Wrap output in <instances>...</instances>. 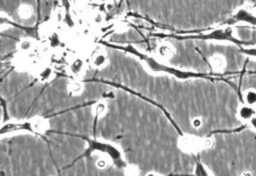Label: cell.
<instances>
[{
	"label": "cell",
	"instance_id": "cell-1",
	"mask_svg": "<svg viewBox=\"0 0 256 176\" xmlns=\"http://www.w3.org/2000/svg\"><path fill=\"white\" fill-rule=\"evenodd\" d=\"M233 28L230 26L226 28H220L215 29L209 33L199 34L198 35H190V36H174L173 38L183 40V39H198V40H219V41H228L235 44L239 47H242L243 46L249 45V42L242 41L235 38L233 35Z\"/></svg>",
	"mask_w": 256,
	"mask_h": 176
},
{
	"label": "cell",
	"instance_id": "cell-2",
	"mask_svg": "<svg viewBox=\"0 0 256 176\" xmlns=\"http://www.w3.org/2000/svg\"><path fill=\"white\" fill-rule=\"evenodd\" d=\"M178 147L186 153H196L203 150V139L194 135H185L178 140Z\"/></svg>",
	"mask_w": 256,
	"mask_h": 176
},
{
	"label": "cell",
	"instance_id": "cell-14",
	"mask_svg": "<svg viewBox=\"0 0 256 176\" xmlns=\"http://www.w3.org/2000/svg\"><path fill=\"white\" fill-rule=\"evenodd\" d=\"M100 4H108L111 0H96Z\"/></svg>",
	"mask_w": 256,
	"mask_h": 176
},
{
	"label": "cell",
	"instance_id": "cell-12",
	"mask_svg": "<svg viewBox=\"0 0 256 176\" xmlns=\"http://www.w3.org/2000/svg\"><path fill=\"white\" fill-rule=\"evenodd\" d=\"M213 140L211 138L203 139V150H210L213 147Z\"/></svg>",
	"mask_w": 256,
	"mask_h": 176
},
{
	"label": "cell",
	"instance_id": "cell-3",
	"mask_svg": "<svg viewBox=\"0 0 256 176\" xmlns=\"http://www.w3.org/2000/svg\"><path fill=\"white\" fill-rule=\"evenodd\" d=\"M240 23H247L256 26V15L247 8H240L228 20L230 25Z\"/></svg>",
	"mask_w": 256,
	"mask_h": 176
},
{
	"label": "cell",
	"instance_id": "cell-4",
	"mask_svg": "<svg viewBox=\"0 0 256 176\" xmlns=\"http://www.w3.org/2000/svg\"><path fill=\"white\" fill-rule=\"evenodd\" d=\"M256 115V107L242 103L239 105L236 111L237 118L242 123H248Z\"/></svg>",
	"mask_w": 256,
	"mask_h": 176
},
{
	"label": "cell",
	"instance_id": "cell-6",
	"mask_svg": "<svg viewBox=\"0 0 256 176\" xmlns=\"http://www.w3.org/2000/svg\"><path fill=\"white\" fill-rule=\"evenodd\" d=\"M106 55H103V53H97L94 55L92 62L95 67H101L106 64Z\"/></svg>",
	"mask_w": 256,
	"mask_h": 176
},
{
	"label": "cell",
	"instance_id": "cell-8",
	"mask_svg": "<svg viewBox=\"0 0 256 176\" xmlns=\"http://www.w3.org/2000/svg\"><path fill=\"white\" fill-rule=\"evenodd\" d=\"M240 52L247 56L256 59V47H240Z\"/></svg>",
	"mask_w": 256,
	"mask_h": 176
},
{
	"label": "cell",
	"instance_id": "cell-11",
	"mask_svg": "<svg viewBox=\"0 0 256 176\" xmlns=\"http://www.w3.org/2000/svg\"><path fill=\"white\" fill-rule=\"evenodd\" d=\"M191 125H192L193 128L198 129V128L202 127L203 120L201 118H195L194 119L192 120Z\"/></svg>",
	"mask_w": 256,
	"mask_h": 176
},
{
	"label": "cell",
	"instance_id": "cell-13",
	"mask_svg": "<svg viewBox=\"0 0 256 176\" xmlns=\"http://www.w3.org/2000/svg\"><path fill=\"white\" fill-rule=\"evenodd\" d=\"M247 124L249 125V127L252 128L253 131L256 132V115L253 117L252 120Z\"/></svg>",
	"mask_w": 256,
	"mask_h": 176
},
{
	"label": "cell",
	"instance_id": "cell-10",
	"mask_svg": "<svg viewBox=\"0 0 256 176\" xmlns=\"http://www.w3.org/2000/svg\"><path fill=\"white\" fill-rule=\"evenodd\" d=\"M196 174L198 176H208V173L204 166L202 164L199 163L196 165Z\"/></svg>",
	"mask_w": 256,
	"mask_h": 176
},
{
	"label": "cell",
	"instance_id": "cell-9",
	"mask_svg": "<svg viewBox=\"0 0 256 176\" xmlns=\"http://www.w3.org/2000/svg\"><path fill=\"white\" fill-rule=\"evenodd\" d=\"M159 52H160L161 55L164 57H167V58L171 57L172 55V50L169 46H162L160 50H159Z\"/></svg>",
	"mask_w": 256,
	"mask_h": 176
},
{
	"label": "cell",
	"instance_id": "cell-5",
	"mask_svg": "<svg viewBox=\"0 0 256 176\" xmlns=\"http://www.w3.org/2000/svg\"><path fill=\"white\" fill-rule=\"evenodd\" d=\"M242 99L245 104L256 107V89L254 88L247 89L242 95Z\"/></svg>",
	"mask_w": 256,
	"mask_h": 176
},
{
	"label": "cell",
	"instance_id": "cell-7",
	"mask_svg": "<svg viewBox=\"0 0 256 176\" xmlns=\"http://www.w3.org/2000/svg\"><path fill=\"white\" fill-rule=\"evenodd\" d=\"M212 67L214 70H222L225 66L223 59L220 57H215L211 60Z\"/></svg>",
	"mask_w": 256,
	"mask_h": 176
}]
</instances>
